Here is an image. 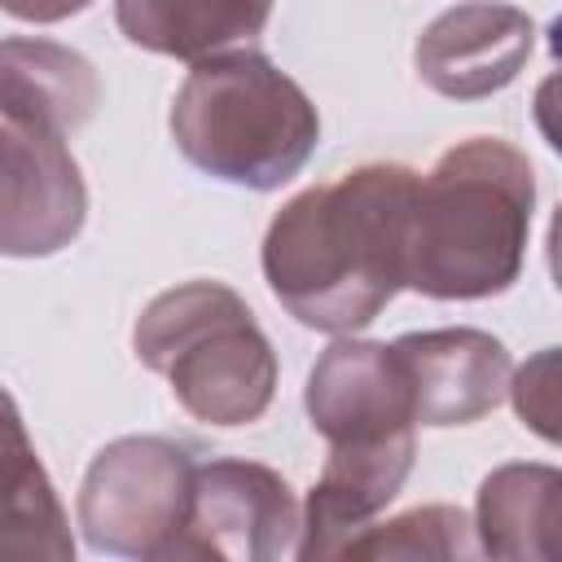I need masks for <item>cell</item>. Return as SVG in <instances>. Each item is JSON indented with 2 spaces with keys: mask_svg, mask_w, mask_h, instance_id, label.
Returning <instances> with one entry per match:
<instances>
[{
  "mask_svg": "<svg viewBox=\"0 0 562 562\" xmlns=\"http://www.w3.org/2000/svg\"><path fill=\"white\" fill-rule=\"evenodd\" d=\"M562 514V474L553 465H501L479 487L474 540L492 558H549Z\"/></svg>",
  "mask_w": 562,
  "mask_h": 562,
  "instance_id": "5bb4252c",
  "label": "cell"
},
{
  "mask_svg": "<svg viewBox=\"0 0 562 562\" xmlns=\"http://www.w3.org/2000/svg\"><path fill=\"white\" fill-rule=\"evenodd\" d=\"M40 465L35 448H31V435L22 426V413L13 404V395L0 386V492H9L18 479H26L31 470Z\"/></svg>",
  "mask_w": 562,
  "mask_h": 562,
  "instance_id": "ac0fdd59",
  "label": "cell"
},
{
  "mask_svg": "<svg viewBox=\"0 0 562 562\" xmlns=\"http://www.w3.org/2000/svg\"><path fill=\"white\" fill-rule=\"evenodd\" d=\"M536 48V22L505 0H465L443 9L413 48L417 79L452 101H479L518 79Z\"/></svg>",
  "mask_w": 562,
  "mask_h": 562,
  "instance_id": "9c48e42d",
  "label": "cell"
},
{
  "mask_svg": "<svg viewBox=\"0 0 562 562\" xmlns=\"http://www.w3.org/2000/svg\"><path fill=\"white\" fill-rule=\"evenodd\" d=\"M132 347L202 426H250L277 395V351L224 281H184L154 294L136 316Z\"/></svg>",
  "mask_w": 562,
  "mask_h": 562,
  "instance_id": "277c9868",
  "label": "cell"
},
{
  "mask_svg": "<svg viewBox=\"0 0 562 562\" xmlns=\"http://www.w3.org/2000/svg\"><path fill=\"white\" fill-rule=\"evenodd\" d=\"M189 167L237 189H281L321 140L312 97L255 48H224L184 75L167 114Z\"/></svg>",
  "mask_w": 562,
  "mask_h": 562,
  "instance_id": "3957f363",
  "label": "cell"
},
{
  "mask_svg": "<svg viewBox=\"0 0 562 562\" xmlns=\"http://www.w3.org/2000/svg\"><path fill=\"white\" fill-rule=\"evenodd\" d=\"M272 18V0H114V22L127 44L176 61L255 40Z\"/></svg>",
  "mask_w": 562,
  "mask_h": 562,
  "instance_id": "4fadbf2b",
  "label": "cell"
},
{
  "mask_svg": "<svg viewBox=\"0 0 562 562\" xmlns=\"http://www.w3.org/2000/svg\"><path fill=\"white\" fill-rule=\"evenodd\" d=\"M417 171L364 162L294 193L263 233V281L307 329L356 334L404 290Z\"/></svg>",
  "mask_w": 562,
  "mask_h": 562,
  "instance_id": "6da1fadb",
  "label": "cell"
},
{
  "mask_svg": "<svg viewBox=\"0 0 562 562\" xmlns=\"http://www.w3.org/2000/svg\"><path fill=\"white\" fill-rule=\"evenodd\" d=\"M505 395L514 400L522 426H531V430H536L540 439H549V443L558 439V351H553V347L540 351L536 360H527V364L509 378Z\"/></svg>",
  "mask_w": 562,
  "mask_h": 562,
  "instance_id": "e0dca14e",
  "label": "cell"
},
{
  "mask_svg": "<svg viewBox=\"0 0 562 562\" xmlns=\"http://www.w3.org/2000/svg\"><path fill=\"white\" fill-rule=\"evenodd\" d=\"M417 457V435L373 448H329L321 479L307 492L299 558H338L404 487Z\"/></svg>",
  "mask_w": 562,
  "mask_h": 562,
  "instance_id": "8fae6325",
  "label": "cell"
},
{
  "mask_svg": "<svg viewBox=\"0 0 562 562\" xmlns=\"http://www.w3.org/2000/svg\"><path fill=\"white\" fill-rule=\"evenodd\" d=\"M303 404L329 448H373L417 435L408 373L391 342L338 334L312 364Z\"/></svg>",
  "mask_w": 562,
  "mask_h": 562,
  "instance_id": "52a82bcc",
  "label": "cell"
},
{
  "mask_svg": "<svg viewBox=\"0 0 562 562\" xmlns=\"http://www.w3.org/2000/svg\"><path fill=\"white\" fill-rule=\"evenodd\" d=\"M536 171L501 136H470L417 176L404 285L426 299L505 294L527 259Z\"/></svg>",
  "mask_w": 562,
  "mask_h": 562,
  "instance_id": "7a4b0ae2",
  "label": "cell"
},
{
  "mask_svg": "<svg viewBox=\"0 0 562 562\" xmlns=\"http://www.w3.org/2000/svg\"><path fill=\"white\" fill-rule=\"evenodd\" d=\"M88 220V184L61 136L0 119V255L44 259L66 250Z\"/></svg>",
  "mask_w": 562,
  "mask_h": 562,
  "instance_id": "ba28073f",
  "label": "cell"
},
{
  "mask_svg": "<svg viewBox=\"0 0 562 562\" xmlns=\"http://www.w3.org/2000/svg\"><path fill=\"white\" fill-rule=\"evenodd\" d=\"M474 522L457 505H417L391 522H369L338 558H474Z\"/></svg>",
  "mask_w": 562,
  "mask_h": 562,
  "instance_id": "9a60e30c",
  "label": "cell"
},
{
  "mask_svg": "<svg viewBox=\"0 0 562 562\" xmlns=\"http://www.w3.org/2000/svg\"><path fill=\"white\" fill-rule=\"evenodd\" d=\"M101 105L97 66L57 40L9 35L0 40V119L26 132L66 136Z\"/></svg>",
  "mask_w": 562,
  "mask_h": 562,
  "instance_id": "7c38bea8",
  "label": "cell"
},
{
  "mask_svg": "<svg viewBox=\"0 0 562 562\" xmlns=\"http://www.w3.org/2000/svg\"><path fill=\"white\" fill-rule=\"evenodd\" d=\"M404 360L417 426H470L509 386V351L483 329H426L391 342Z\"/></svg>",
  "mask_w": 562,
  "mask_h": 562,
  "instance_id": "30bf717a",
  "label": "cell"
},
{
  "mask_svg": "<svg viewBox=\"0 0 562 562\" xmlns=\"http://www.w3.org/2000/svg\"><path fill=\"white\" fill-rule=\"evenodd\" d=\"M0 558H53V562L75 558L70 518L44 465H35L26 479L0 492Z\"/></svg>",
  "mask_w": 562,
  "mask_h": 562,
  "instance_id": "2e32d148",
  "label": "cell"
},
{
  "mask_svg": "<svg viewBox=\"0 0 562 562\" xmlns=\"http://www.w3.org/2000/svg\"><path fill=\"white\" fill-rule=\"evenodd\" d=\"M303 509L290 483L259 461H206L193 470L189 518L167 549L171 558H228V562H272L299 558Z\"/></svg>",
  "mask_w": 562,
  "mask_h": 562,
  "instance_id": "8992f818",
  "label": "cell"
},
{
  "mask_svg": "<svg viewBox=\"0 0 562 562\" xmlns=\"http://www.w3.org/2000/svg\"><path fill=\"white\" fill-rule=\"evenodd\" d=\"M92 0H0V9L18 22H35V26H48V22H66L75 13H83Z\"/></svg>",
  "mask_w": 562,
  "mask_h": 562,
  "instance_id": "d6986e66",
  "label": "cell"
},
{
  "mask_svg": "<svg viewBox=\"0 0 562 562\" xmlns=\"http://www.w3.org/2000/svg\"><path fill=\"white\" fill-rule=\"evenodd\" d=\"M193 452L167 435H123L105 443L79 483V531L97 553L162 558L189 518Z\"/></svg>",
  "mask_w": 562,
  "mask_h": 562,
  "instance_id": "5b68a950",
  "label": "cell"
}]
</instances>
